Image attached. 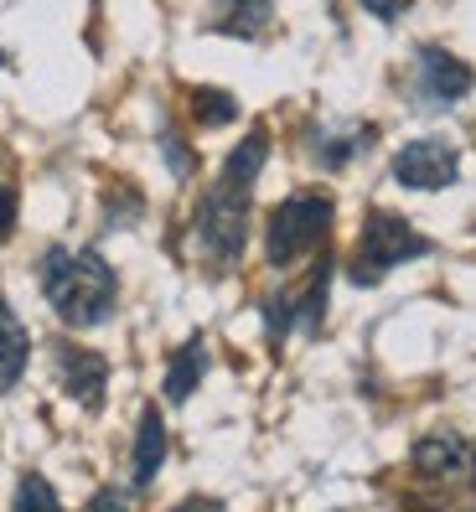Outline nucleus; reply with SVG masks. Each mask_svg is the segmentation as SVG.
Masks as SVG:
<instances>
[{
  "mask_svg": "<svg viewBox=\"0 0 476 512\" xmlns=\"http://www.w3.org/2000/svg\"><path fill=\"white\" fill-rule=\"evenodd\" d=\"M326 285H332V259H316V269H311V280L301 285V290H280V295H264V326H270V337L275 342H285L290 331H316L321 326V311H326Z\"/></svg>",
  "mask_w": 476,
  "mask_h": 512,
  "instance_id": "39448f33",
  "label": "nucleus"
},
{
  "mask_svg": "<svg viewBox=\"0 0 476 512\" xmlns=\"http://www.w3.org/2000/svg\"><path fill=\"white\" fill-rule=\"evenodd\" d=\"M161 150H166V161H171V171H176V182H187V176H192V166H197V161H192V150H187L182 140H176L171 130L161 135Z\"/></svg>",
  "mask_w": 476,
  "mask_h": 512,
  "instance_id": "a211bd4d",
  "label": "nucleus"
},
{
  "mask_svg": "<svg viewBox=\"0 0 476 512\" xmlns=\"http://www.w3.org/2000/svg\"><path fill=\"white\" fill-rule=\"evenodd\" d=\"M476 73L461 63L456 52L445 47H420L414 52V99L430 104V109H445V104H461L471 94Z\"/></svg>",
  "mask_w": 476,
  "mask_h": 512,
  "instance_id": "423d86ee",
  "label": "nucleus"
},
{
  "mask_svg": "<svg viewBox=\"0 0 476 512\" xmlns=\"http://www.w3.org/2000/svg\"><path fill=\"white\" fill-rule=\"evenodd\" d=\"M0 68H6V47H0Z\"/></svg>",
  "mask_w": 476,
  "mask_h": 512,
  "instance_id": "4be33fe9",
  "label": "nucleus"
},
{
  "mask_svg": "<svg viewBox=\"0 0 476 512\" xmlns=\"http://www.w3.org/2000/svg\"><path fill=\"white\" fill-rule=\"evenodd\" d=\"M37 285L47 295L52 316L73 331L104 326L119 300V275L99 249H47L37 264Z\"/></svg>",
  "mask_w": 476,
  "mask_h": 512,
  "instance_id": "f257e3e1",
  "label": "nucleus"
},
{
  "mask_svg": "<svg viewBox=\"0 0 476 512\" xmlns=\"http://www.w3.org/2000/svg\"><path fill=\"white\" fill-rule=\"evenodd\" d=\"M249 197H254V187H238V182H228V176H218L197 202V249H202V264L213 269V275H223V269H233L238 259H244Z\"/></svg>",
  "mask_w": 476,
  "mask_h": 512,
  "instance_id": "f03ea898",
  "label": "nucleus"
},
{
  "mask_svg": "<svg viewBox=\"0 0 476 512\" xmlns=\"http://www.w3.org/2000/svg\"><path fill=\"white\" fill-rule=\"evenodd\" d=\"M161 466H166V425H161V409H145V414H140V425H135L130 481H135V487H151Z\"/></svg>",
  "mask_w": 476,
  "mask_h": 512,
  "instance_id": "9b49d317",
  "label": "nucleus"
},
{
  "mask_svg": "<svg viewBox=\"0 0 476 512\" xmlns=\"http://www.w3.org/2000/svg\"><path fill=\"white\" fill-rule=\"evenodd\" d=\"M461 176V156L445 140H409L394 156V182L409 192H445Z\"/></svg>",
  "mask_w": 476,
  "mask_h": 512,
  "instance_id": "0eeeda50",
  "label": "nucleus"
},
{
  "mask_svg": "<svg viewBox=\"0 0 476 512\" xmlns=\"http://www.w3.org/2000/svg\"><path fill=\"white\" fill-rule=\"evenodd\" d=\"M363 11L378 16V21H399L409 11V0H363Z\"/></svg>",
  "mask_w": 476,
  "mask_h": 512,
  "instance_id": "6ab92c4d",
  "label": "nucleus"
},
{
  "mask_svg": "<svg viewBox=\"0 0 476 512\" xmlns=\"http://www.w3.org/2000/svg\"><path fill=\"white\" fill-rule=\"evenodd\" d=\"M202 373H207V347L192 337V342H187V347L166 363V383H161V388H166V399H171V404H187V399L197 394Z\"/></svg>",
  "mask_w": 476,
  "mask_h": 512,
  "instance_id": "ddd939ff",
  "label": "nucleus"
},
{
  "mask_svg": "<svg viewBox=\"0 0 476 512\" xmlns=\"http://www.w3.org/2000/svg\"><path fill=\"white\" fill-rule=\"evenodd\" d=\"M16 213H21V192H16V171H11V156L0 150V244L16 233Z\"/></svg>",
  "mask_w": 476,
  "mask_h": 512,
  "instance_id": "f3484780",
  "label": "nucleus"
},
{
  "mask_svg": "<svg viewBox=\"0 0 476 512\" xmlns=\"http://www.w3.org/2000/svg\"><path fill=\"white\" fill-rule=\"evenodd\" d=\"M332 218H337V207H332L326 192L285 197L270 213V228H264V259H270L275 269H290L306 254H321V244L332 238Z\"/></svg>",
  "mask_w": 476,
  "mask_h": 512,
  "instance_id": "7ed1b4c3",
  "label": "nucleus"
},
{
  "mask_svg": "<svg viewBox=\"0 0 476 512\" xmlns=\"http://www.w3.org/2000/svg\"><path fill=\"white\" fill-rule=\"evenodd\" d=\"M11 512H63V502H57L52 481L32 471V476H21V487H16V502H11Z\"/></svg>",
  "mask_w": 476,
  "mask_h": 512,
  "instance_id": "dca6fc26",
  "label": "nucleus"
},
{
  "mask_svg": "<svg viewBox=\"0 0 476 512\" xmlns=\"http://www.w3.org/2000/svg\"><path fill=\"white\" fill-rule=\"evenodd\" d=\"M192 119L202 130H218V125H233L238 119V104L223 88H192Z\"/></svg>",
  "mask_w": 476,
  "mask_h": 512,
  "instance_id": "4468645a",
  "label": "nucleus"
},
{
  "mask_svg": "<svg viewBox=\"0 0 476 512\" xmlns=\"http://www.w3.org/2000/svg\"><path fill=\"white\" fill-rule=\"evenodd\" d=\"M26 363H32V337H26L21 316L11 311V300L0 295V394H11L21 383Z\"/></svg>",
  "mask_w": 476,
  "mask_h": 512,
  "instance_id": "9d476101",
  "label": "nucleus"
},
{
  "mask_svg": "<svg viewBox=\"0 0 476 512\" xmlns=\"http://www.w3.org/2000/svg\"><path fill=\"white\" fill-rule=\"evenodd\" d=\"M311 145H316V161L337 171V166H347V161L357 156V150H368V145H373V130H357L352 140H347V135H326V130H316Z\"/></svg>",
  "mask_w": 476,
  "mask_h": 512,
  "instance_id": "2eb2a0df",
  "label": "nucleus"
},
{
  "mask_svg": "<svg viewBox=\"0 0 476 512\" xmlns=\"http://www.w3.org/2000/svg\"><path fill=\"white\" fill-rule=\"evenodd\" d=\"M88 512H130V502H125V492H114V487H104L94 502H88Z\"/></svg>",
  "mask_w": 476,
  "mask_h": 512,
  "instance_id": "aec40b11",
  "label": "nucleus"
},
{
  "mask_svg": "<svg viewBox=\"0 0 476 512\" xmlns=\"http://www.w3.org/2000/svg\"><path fill=\"white\" fill-rule=\"evenodd\" d=\"M57 383H63V394L78 399L83 409H99L104 404V383H109V363L94 347L63 342L57 347Z\"/></svg>",
  "mask_w": 476,
  "mask_h": 512,
  "instance_id": "1a4fd4ad",
  "label": "nucleus"
},
{
  "mask_svg": "<svg viewBox=\"0 0 476 512\" xmlns=\"http://www.w3.org/2000/svg\"><path fill=\"white\" fill-rule=\"evenodd\" d=\"M409 466H414V476L435 481V487H471L476 481V450L451 430H435V435H425L420 445H414Z\"/></svg>",
  "mask_w": 476,
  "mask_h": 512,
  "instance_id": "6e6552de",
  "label": "nucleus"
},
{
  "mask_svg": "<svg viewBox=\"0 0 476 512\" xmlns=\"http://www.w3.org/2000/svg\"><path fill=\"white\" fill-rule=\"evenodd\" d=\"M425 254H430V238L414 228L409 218L373 207L368 223H363V238H357V254L347 264V280L352 285H378L389 269H399L409 259H425Z\"/></svg>",
  "mask_w": 476,
  "mask_h": 512,
  "instance_id": "20e7f679",
  "label": "nucleus"
},
{
  "mask_svg": "<svg viewBox=\"0 0 476 512\" xmlns=\"http://www.w3.org/2000/svg\"><path fill=\"white\" fill-rule=\"evenodd\" d=\"M171 512H223V502H207V497H192L182 507H171Z\"/></svg>",
  "mask_w": 476,
  "mask_h": 512,
  "instance_id": "412c9836",
  "label": "nucleus"
},
{
  "mask_svg": "<svg viewBox=\"0 0 476 512\" xmlns=\"http://www.w3.org/2000/svg\"><path fill=\"white\" fill-rule=\"evenodd\" d=\"M213 32L238 37V42H254L264 26H270V0H218V16L207 21Z\"/></svg>",
  "mask_w": 476,
  "mask_h": 512,
  "instance_id": "f8f14e48",
  "label": "nucleus"
}]
</instances>
